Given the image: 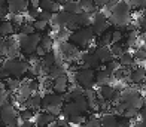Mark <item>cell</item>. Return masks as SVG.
I'll return each instance as SVG.
<instances>
[{"label": "cell", "instance_id": "6da1fadb", "mask_svg": "<svg viewBox=\"0 0 146 127\" xmlns=\"http://www.w3.org/2000/svg\"><path fill=\"white\" fill-rule=\"evenodd\" d=\"M30 64L29 61L23 60L21 57L18 58H8L2 61V69H0V76L2 81H6L8 78H15V79H23L29 75Z\"/></svg>", "mask_w": 146, "mask_h": 127}, {"label": "cell", "instance_id": "7a4b0ae2", "mask_svg": "<svg viewBox=\"0 0 146 127\" xmlns=\"http://www.w3.org/2000/svg\"><path fill=\"white\" fill-rule=\"evenodd\" d=\"M131 6L128 2H116L109 9V21L110 24L116 25V29H121L122 25L128 27L131 23Z\"/></svg>", "mask_w": 146, "mask_h": 127}, {"label": "cell", "instance_id": "3957f363", "mask_svg": "<svg viewBox=\"0 0 146 127\" xmlns=\"http://www.w3.org/2000/svg\"><path fill=\"white\" fill-rule=\"evenodd\" d=\"M96 39H97V35L90 25V27H82L76 31H73L70 35L69 42L75 45L78 49H81V48H90L91 43L94 42Z\"/></svg>", "mask_w": 146, "mask_h": 127}, {"label": "cell", "instance_id": "277c9868", "mask_svg": "<svg viewBox=\"0 0 146 127\" xmlns=\"http://www.w3.org/2000/svg\"><path fill=\"white\" fill-rule=\"evenodd\" d=\"M42 36L43 35H40V33H35V35H31V36H18L21 54L25 55V57L35 55L36 54V49L40 46Z\"/></svg>", "mask_w": 146, "mask_h": 127}, {"label": "cell", "instance_id": "5b68a950", "mask_svg": "<svg viewBox=\"0 0 146 127\" xmlns=\"http://www.w3.org/2000/svg\"><path fill=\"white\" fill-rule=\"evenodd\" d=\"M75 81L82 90H92L96 87V70L79 66L75 70Z\"/></svg>", "mask_w": 146, "mask_h": 127}, {"label": "cell", "instance_id": "8992f818", "mask_svg": "<svg viewBox=\"0 0 146 127\" xmlns=\"http://www.w3.org/2000/svg\"><path fill=\"white\" fill-rule=\"evenodd\" d=\"M19 127L21 126V117L19 111L15 109L14 105H3L2 106V127Z\"/></svg>", "mask_w": 146, "mask_h": 127}, {"label": "cell", "instance_id": "52a82bcc", "mask_svg": "<svg viewBox=\"0 0 146 127\" xmlns=\"http://www.w3.org/2000/svg\"><path fill=\"white\" fill-rule=\"evenodd\" d=\"M110 21H109V17L104 15L103 11H98L96 15H92V23H91V27L94 30V33L98 36H102L103 33H106L108 30H110Z\"/></svg>", "mask_w": 146, "mask_h": 127}, {"label": "cell", "instance_id": "ba28073f", "mask_svg": "<svg viewBox=\"0 0 146 127\" xmlns=\"http://www.w3.org/2000/svg\"><path fill=\"white\" fill-rule=\"evenodd\" d=\"M121 91L122 90H118V88H115L113 85L108 84V85L98 87V88H97V94H98V97H102L103 100H106L108 103L116 105L119 102V99H121Z\"/></svg>", "mask_w": 146, "mask_h": 127}, {"label": "cell", "instance_id": "9c48e42d", "mask_svg": "<svg viewBox=\"0 0 146 127\" xmlns=\"http://www.w3.org/2000/svg\"><path fill=\"white\" fill-rule=\"evenodd\" d=\"M81 66L91 70H100L103 68V63L98 60V57L96 55L94 51H88V52H84L81 55Z\"/></svg>", "mask_w": 146, "mask_h": 127}, {"label": "cell", "instance_id": "30bf717a", "mask_svg": "<svg viewBox=\"0 0 146 127\" xmlns=\"http://www.w3.org/2000/svg\"><path fill=\"white\" fill-rule=\"evenodd\" d=\"M66 103V97L61 94H57L54 91H48L43 94V108L42 111H46L48 108H52V106H58V108H63Z\"/></svg>", "mask_w": 146, "mask_h": 127}, {"label": "cell", "instance_id": "8fae6325", "mask_svg": "<svg viewBox=\"0 0 146 127\" xmlns=\"http://www.w3.org/2000/svg\"><path fill=\"white\" fill-rule=\"evenodd\" d=\"M75 117H85V112L73 100H66V103L63 106V118H66L69 121L70 118H75Z\"/></svg>", "mask_w": 146, "mask_h": 127}, {"label": "cell", "instance_id": "7c38bea8", "mask_svg": "<svg viewBox=\"0 0 146 127\" xmlns=\"http://www.w3.org/2000/svg\"><path fill=\"white\" fill-rule=\"evenodd\" d=\"M42 108H43V94L35 93L31 97H29L27 100H25V103H23L21 109H30V111H35V112H40Z\"/></svg>", "mask_w": 146, "mask_h": 127}, {"label": "cell", "instance_id": "4fadbf2b", "mask_svg": "<svg viewBox=\"0 0 146 127\" xmlns=\"http://www.w3.org/2000/svg\"><path fill=\"white\" fill-rule=\"evenodd\" d=\"M30 2H25V0H8V9L11 17L15 15H23L24 12H27Z\"/></svg>", "mask_w": 146, "mask_h": 127}, {"label": "cell", "instance_id": "5bb4252c", "mask_svg": "<svg viewBox=\"0 0 146 127\" xmlns=\"http://www.w3.org/2000/svg\"><path fill=\"white\" fill-rule=\"evenodd\" d=\"M67 90H69V76L67 75L58 76L57 79H54L51 82V91L57 93V94L66 96L67 94Z\"/></svg>", "mask_w": 146, "mask_h": 127}, {"label": "cell", "instance_id": "9a60e30c", "mask_svg": "<svg viewBox=\"0 0 146 127\" xmlns=\"http://www.w3.org/2000/svg\"><path fill=\"white\" fill-rule=\"evenodd\" d=\"M130 81L133 84H140V85H143L146 82V68H145V66L136 64L134 68H131Z\"/></svg>", "mask_w": 146, "mask_h": 127}, {"label": "cell", "instance_id": "2e32d148", "mask_svg": "<svg viewBox=\"0 0 146 127\" xmlns=\"http://www.w3.org/2000/svg\"><path fill=\"white\" fill-rule=\"evenodd\" d=\"M92 51L96 52V55L103 63V66L110 63V61H113V60H116L115 55H113V52H112V49H110V46H96Z\"/></svg>", "mask_w": 146, "mask_h": 127}, {"label": "cell", "instance_id": "e0dca14e", "mask_svg": "<svg viewBox=\"0 0 146 127\" xmlns=\"http://www.w3.org/2000/svg\"><path fill=\"white\" fill-rule=\"evenodd\" d=\"M57 121V118L54 115H51L49 112H46V111H40V112H37L36 114V117H35V124L36 127H49L52 126Z\"/></svg>", "mask_w": 146, "mask_h": 127}, {"label": "cell", "instance_id": "ac0fdd59", "mask_svg": "<svg viewBox=\"0 0 146 127\" xmlns=\"http://www.w3.org/2000/svg\"><path fill=\"white\" fill-rule=\"evenodd\" d=\"M60 54L64 60H73V58H78V48L73 43L67 42H61L60 43Z\"/></svg>", "mask_w": 146, "mask_h": 127}, {"label": "cell", "instance_id": "d6986e66", "mask_svg": "<svg viewBox=\"0 0 146 127\" xmlns=\"http://www.w3.org/2000/svg\"><path fill=\"white\" fill-rule=\"evenodd\" d=\"M48 78H49V81L52 82L54 79H57L58 76H63V75H67V69H66V66L63 63V60L61 58H58L57 60V63L52 66V68L48 70Z\"/></svg>", "mask_w": 146, "mask_h": 127}, {"label": "cell", "instance_id": "ffe728a7", "mask_svg": "<svg viewBox=\"0 0 146 127\" xmlns=\"http://www.w3.org/2000/svg\"><path fill=\"white\" fill-rule=\"evenodd\" d=\"M15 33H17V27L11 19H5V21L0 23V36H2V39L14 37Z\"/></svg>", "mask_w": 146, "mask_h": 127}, {"label": "cell", "instance_id": "44dd1931", "mask_svg": "<svg viewBox=\"0 0 146 127\" xmlns=\"http://www.w3.org/2000/svg\"><path fill=\"white\" fill-rule=\"evenodd\" d=\"M60 5H61V9L69 12V14L72 15H79L82 14V8H81V3L79 2H73V0H69V2H58Z\"/></svg>", "mask_w": 146, "mask_h": 127}, {"label": "cell", "instance_id": "7402d4cb", "mask_svg": "<svg viewBox=\"0 0 146 127\" xmlns=\"http://www.w3.org/2000/svg\"><path fill=\"white\" fill-rule=\"evenodd\" d=\"M40 11L49 12V14H57L61 11V5L58 2H52V0H42L40 2Z\"/></svg>", "mask_w": 146, "mask_h": 127}, {"label": "cell", "instance_id": "603a6c76", "mask_svg": "<svg viewBox=\"0 0 146 127\" xmlns=\"http://www.w3.org/2000/svg\"><path fill=\"white\" fill-rule=\"evenodd\" d=\"M110 79H112V75L106 72L104 68H102L100 70L96 72V85H97V88L98 87H103V85H108L110 82Z\"/></svg>", "mask_w": 146, "mask_h": 127}, {"label": "cell", "instance_id": "cb8c5ba5", "mask_svg": "<svg viewBox=\"0 0 146 127\" xmlns=\"http://www.w3.org/2000/svg\"><path fill=\"white\" fill-rule=\"evenodd\" d=\"M119 64H121V68H134V66L137 64L136 63V58H134V54L130 51L124 52V54L118 58Z\"/></svg>", "mask_w": 146, "mask_h": 127}, {"label": "cell", "instance_id": "d4e9b609", "mask_svg": "<svg viewBox=\"0 0 146 127\" xmlns=\"http://www.w3.org/2000/svg\"><path fill=\"white\" fill-rule=\"evenodd\" d=\"M54 43H55V39L52 37V35H49V33H45V35L42 36L40 46H42L46 52H48V54L54 51V49H52V48H54Z\"/></svg>", "mask_w": 146, "mask_h": 127}, {"label": "cell", "instance_id": "484cf974", "mask_svg": "<svg viewBox=\"0 0 146 127\" xmlns=\"http://www.w3.org/2000/svg\"><path fill=\"white\" fill-rule=\"evenodd\" d=\"M112 35H113V30H108L102 36H98L96 39L97 46H112Z\"/></svg>", "mask_w": 146, "mask_h": 127}, {"label": "cell", "instance_id": "4316f807", "mask_svg": "<svg viewBox=\"0 0 146 127\" xmlns=\"http://www.w3.org/2000/svg\"><path fill=\"white\" fill-rule=\"evenodd\" d=\"M17 33H18V36H31V35H35V33H36V30H35V25H33V23L24 21V24L18 29Z\"/></svg>", "mask_w": 146, "mask_h": 127}, {"label": "cell", "instance_id": "83f0119b", "mask_svg": "<svg viewBox=\"0 0 146 127\" xmlns=\"http://www.w3.org/2000/svg\"><path fill=\"white\" fill-rule=\"evenodd\" d=\"M82 127H103L102 126V117H98L97 114H91V115L85 120Z\"/></svg>", "mask_w": 146, "mask_h": 127}, {"label": "cell", "instance_id": "f1b7e54d", "mask_svg": "<svg viewBox=\"0 0 146 127\" xmlns=\"http://www.w3.org/2000/svg\"><path fill=\"white\" fill-rule=\"evenodd\" d=\"M121 115L127 120H134V118H139L140 117V109H136V108H125L122 111Z\"/></svg>", "mask_w": 146, "mask_h": 127}, {"label": "cell", "instance_id": "f546056e", "mask_svg": "<svg viewBox=\"0 0 146 127\" xmlns=\"http://www.w3.org/2000/svg\"><path fill=\"white\" fill-rule=\"evenodd\" d=\"M125 41V33L121 29H115L113 30V35H112V45L113 43H119V42H124Z\"/></svg>", "mask_w": 146, "mask_h": 127}, {"label": "cell", "instance_id": "4dcf8cb0", "mask_svg": "<svg viewBox=\"0 0 146 127\" xmlns=\"http://www.w3.org/2000/svg\"><path fill=\"white\" fill-rule=\"evenodd\" d=\"M27 15H29L30 18H33V21H36V19L39 18V15H40V9H39V8H31V6L29 5Z\"/></svg>", "mask_w": 146, "mask_h": 127}, {"label": "cell", "instance_id": "1f68e13d", "mask_svg": "<svg viewBox=\"0 0 146 127\" xmlns=\"http://www.w3.org/2000/svg\"><path fill=\"white\" fill-rule=\"evenodd\" d=\"M49 127H72L70 124H60V123H54V124H52V126H49Z\"/></svg>", "mask_w": 146, "mask_h": 127}, {"label": "cell", "instance_id": "d6a6232c", "mask_svg": "<svg viewBox=\"0 0 146 127\" xmlns=\"http://www.w3.org/2000/svg\"><path fill=\"white\" fill-rule=\"evenodd\" d=\"M142 15H143V18H145V19H146V8H145V9H143V11H142Z\"/></svg>", "mask_w": 146, "mask_h": 127}, {"label": "cell", "instance_id": "836d02e7", "mask_svg": "<svg viewBox=\"0 0 146 127\" xmlns=\"http://www.w3.org/2000/svg\"><path fill=\"white\" fill-rule=\"evenodd\" d=\"M145 68H146V66H145Z\"/></svg>", "mask_w": 146, "mask_h": 127}, {"label": "cell", "instance_id": "e575fe53", "mask_svg": "<svg viewBox=\"0 0 146 127\" xmlns=\"http://www.w3.org/2000/svg\"><path fill=\"white\" fill-rule=\"evenodd\" d=\"M5 127H6V126H5Z\"/></svg>", "mask_w": 146, "mask_h": 127}]
</instances>
